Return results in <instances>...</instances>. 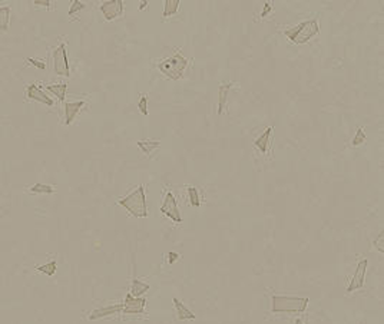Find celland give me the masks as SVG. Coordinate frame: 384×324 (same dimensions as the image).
I'll list each match as a JSON object with an SVG mask.
<instances>
[{"mask_svg": "<svg viewBox=\"0 0 384 324\" xmlns=\"http://www.w3.org/2000/svg\"><path fill=\"white\" fill-rule=\"evenodd\" d=\"M160 212L168 218H171L172 221L176 222V224L182 222V216L181 212H180V208H178V204H176V198L171 191H168L165 195V200L160 206Z\"/></svg>", "mask_w": 384, "mask_h": 324, "instance_id": "6", "label": "cell"}, {"mask_svg": "<svg viewBox=\"0 0 384 324\" xmlns=\"http://www.w3.org/2000/svg\"><path fill=\"white\" fill-rule=\"evenodd\" d=\"M29 191L33 192V194H52L54 190V186H50V185L34 184L33 186L29 188Z\"/></svg>", "mask_w": 384, "mask_h": 324, "instance_id": "21", "label": "cell"}, {"mask_svg": "<svg viewBox=\"0 0 384 324\" xmlns=\"http://www.w3.org/2000/svg\"><path fill=\"white\" fill-rule=\"evenodd\" d=\"M100 12L106 20H114L124 13V3L120 0H108L100 4Z\"/></svg>", "mask_w": 384, "mask_h": 324, "instance_id": "8", "label": "cell"}, {"mask_svg": "<svg viewBox=\"0 0 384 324\" xmlns=\"http://www.w3.org/2000/svg\"><path fill=\"white\" fill-rule=\"evenodd\" d=\"M138 146L145 155H152L156 150L160 148V140H139Z\"/></svg>", "mask_w": 384, "mask_h": 324, "instance_id": "16", "label": "cell"}, {"mask_svg": "<svg viewBox=\"0 0 384 324\" xmlns=\"http://www.w3.org/2000/svg\"><path fill=\"white\" fill-rule=\"evenodd\" d=\"M294 324H304V323H302V320H301V318H297V320L294 322Z\"/></svg>", "mask_w": 384, "mask_h": 324, "instance_id": "33", "label": "cell"}, {"mask_svg": "<svg viewBox=\"0 0 384 324\" xmlns=\"http://www.w3.org/2000/svg\"><path fill=\"white\" fill-rule=\"evenodd\" d=\"M367 267H368V261L367 260H362L358 264H357V268L354 271V276H352V281L347 287V292H352L356 290H360L364 286V278H366V271H367Z\"/></svg>", "mask_w": 384, "mask_h": 324, "instance_id": "7", "label": "cell"}, {"mask_svg": "<svg viewBox=\"0 0 384 324\" xmlns=\"http://www.w3.org/2000/svg\"><path fill=\"white\" fill-rule=\"evenodd\" d=\"M272 130H274V128L270 126V128H267V130H264V134H262L261 136H258V138L254 140V145L261 151V154H267L268 152V145H270V138H271Z\"/></svg>", "mask_w": 384, "mask_h": 324, "instance_id": "14", "label": "cell"}, {"mask_svg": "<svg viewBox=\"0 0 384 324\" xmlns=\"http://www.w3.org/2000/svg\"><path fill=\"white\" fill-rule=\"evenodd\" d=\"M178 257H180V256H178L176 252H170V254H168V262H170V264H174V262L178 260Z\"/></svg>", "mask_w": 384, "mask_h": 324, "instance_id": "31", "label": "cell"}, {"mask_svg": "<svg viewBox=\"0 0 384 324\" xmlns=\"http://www.w3.org/2000/svg\"><path fill=\"white\" fill-rule=\"evenodd\" d=\"M364 140H366V132H364L363 128H360V130H357V132H356V136L352 138V146H358V145L364 144Z\"/></svg>", "mask_w": 384, "mask_h": 324, "instance_id": "24", "label": "cell"}, {"mask_svg": "<svg viewBox=\"0 0 384 324\" xmlns=\"http://www.w3.org/2000/svg\"><path fill=\"white\" fill-rule=\"evenodd\" d=\"M271 9H272V3H271V2L266 3L264 10H262V13H261V18H266V16H268V13L271 12Z\"/></svg>", "mask_w": 384, "mask_h": 324, "instance_id": "29", "label": "cell"}, {"mask_svg": "<svg viewBox=\"0 0 384 324\" xmlns=\"http://www.w3.org/2000/svg\"><path fill=\"white\" fill-rule=\"evenodd\" d=\"M383 244H384V232L382 231V232L377 236V238H376V240L373 241V246H374V248L377 250L378 252H382V254H383L384 252Z\"/></svg>", "mask_w": 384, "mask_h": 324, "instance_id": "25", "label": "cell"}, {"mask_svg": "<svg viewBox=\"0 0 384 324\" xmlns=\"http://www.w3.org/2000/svg\"><path fill=\"white\" fill-rule=\"evenodd\" d=\"M122 310H124V302L122 304H112V306H108V307H102V308H98L95 312H92V314L89 316V320H98V318H104V317L112 316V314L122 313Z\"/></svg>", "mask_w": 384, "mask_h": 324, "instance_id": "12", "label": "cell"}, {"mask_svg": "<svg viewBox=\"0 0 384 324\" xmlns=\"http://www.w3.org/2000/svg\"><path fill=\"white\" fill-rule=\"evenodd\" d=\"M232 85H234V84L230 82V84H224V85L220 86V90H218V94H220V99H218V114H220V115L224 114L225 106H226V100H228V94H230Z\"/></svg>", "mask_w": 384, "mask_h": 324, "instance_id": "15", "label": "cell"}, {"mask_svg": "<svg viewBox=\"0 0 384 324\" xmlns=\"http://www.w3.org/2000/svg\"><path fill=\"white\" fill-rule=\"evenodd\" d=\"M138 108L142 115H145V116L148 115V98L145 96V95H144V96H140V99H139Z\"/></svg>", "mask_w": 384, "mask_h": 324, "instance_id": "26", "label": "cell"}, {"mask_svg": "<svg viewBox=\"0 0 384 324\" xmlns=\"http://www.w3.org/2000/svg\"><path fill=\"white\" fill-rule=\"evenodd\" d=\"M54 69L56 75L64 76V78L70 76V68H69V62H68L66 46L64 44H59L54 50Z\"/></svg>", "mask_w": 384, "mask_h": 324, "instance_id": "5", "label": "cell"}, {"mask_svg": "<svg viewBox=\"0 0 384 324\" xmlns=\"http://www.w3.org/2000/svg\"><path fill=\"white\" fill-rule=\"evenodd\" d=\"M119 206L126 208L130 214L136 218H146L148 216V208H146V198H145V188L144 185H139L138 188L129 194L128 196L118 201Z\"/></svg>", "mask_w": 384, "mask_h": 324, "instance_id": "3", "label": "cell"}, {"mask_svg": "<svg viewBox=\"0 0 384 324\" xmlns=\"http://www.w3.org/2000/svg\"><path fill=\"white\" fill-rule=\"evenodd\" d=\"M307 297H294V296H272L271 298V312L272 313H304L308 306Z\"/></svg>", "mask_w": 384, "mask_h": 324, "instance_id": "1", "label": "cell"}, {"mask_svg": "<svg viewBox=\"0 0 384 324\" xmlns=\"http://www.w3.org/2000/svg\"><path fill=\"white\" fill-rule=\"evenodd\" d=\"M146 4H148V2H142L140 6H139V10H144V9L146 8Z\"/></svg>", "mask_w": 384, "mask_h": 324, "instance_id": "32", "label": "cell"}, {"mask_svg": "<svg viewBox=\"0 0 384 324\" xmlns=\"http://www.w3.org/2000/svg\"><path fill=\"white\" fill-rule=\"evenodd\" d=\"M172 302H174V306H175L176 316H178L180 320H195V318H196V316L192 313L191 310H190L185 304H182L178 298H174Z\"/></svg>", "mask_w": 384, "mask_h": 324, "instance_id": "13", "label": "cell"}, {"mask_svg": "<svg viewBox=\"0 0 384 324\" xmlns=\"http://www.w3.org/2000/svg\"><path fill=\"white\" fill-rule=\"evenodd\" d=\"M33 4H36V6H43V8H50V2H48V0H34L33 2Z\"/></svg>", "mask_w": 384, "mask_h": 324, "instance_id": "30", "label": "cell"}, {"mask_svg": "<svg viewBox=\"0 0 384 324\" xmlns=\"http://www.w3.org/2000/svg\"><path fill=\"white\" fill-rule=\"evenodd\" d=\"M150 290V284L144 282L140 280H134L132 281V286H130V296L132 297H140L142 294Z\"/></svg>", "mask_w": 384, "mask_h": 324, "instance_id": "18", "label": "cell"}, {"mask_svg": "<svg viewBox=\"0 0 384 324\" xmlns=\"http://www.w3.org/2000/svg\"><path fill=\"white\" fill-rule=\"evenodd\" d=\"M146 306V300L142 297H132L130 294H128L125 297V302H124V314H142L145 310Z\"/></svg>", "mask_w": 384, "mask_h": 324, "instance_id": "9", "label": "cell"}, {"mask_svg": "<svg viewBox=\"0 0 384 324\" xmlns=\"http://www.w3.org/2000/svg\"><path fill=\"white\" fill-rule=\"evenodd\" d=\"M85 106V100H78V102H66L64 104V124L70 125L79 114V110Z\"/></svg>", "mask_w": 384, "mask_h": 324, "instance_id": "11", "label": "cell"}, {"mask_svg": "<svg viewBox=\"0 0 384 324\" xmlns=\"http://www.w3.org/2000/svg\"><path fill=\"white\" fill-rule=\"evenodd\" d=\"M82 9H85V4L82 3V2H79V0H75L74 3H72V6H70V9H69V16H72V14H75L76 12L82 10Z\"/></svg>", "mask_w": 384, "mask_h": 324, "instance_id": "27", "label": "cell"}, {"mask_svg": "<svg viewBox=\"0 0 384 324\" xmlns=\"http://www.w3.org/2000/svg\"><path fill=\"white\" fill-rule=\"evenodd\" d=\"M38 271L43 272V274H48V276H54L56 272V261H50L48 264H43L40 267H38Z\"/></svg>", "mask_w": 384, "mask_h": 324, "instance_id": "23", "label": "cell"}, {"mask_svg": "<svg viewBox=\"0 0 384 324\" xmlns=\"http://www.w3.org/2000/svg\"><path fill=\"white\" fill-rule=\"evenodd\" d=\"M180 0H165L164 2V12H162V18L166 19L170 16H174L176 12H178V8H180Z\"/></svg>", "mask_w": 384, "mask_h": 324, "instance_id": "17", "label": "cell"}, {"mask_svg": "<svg viewBox=\"0 0 384 324\" xmlns=\"http://www.w3.org/2000/svg\"><path fill=\"white\" fill-rule=\"evenodd\" d=\"M188 195H190V201H191V206L198 208L201 206V201H200V192L195 186H188Z\"/></svg>", "mask_w": 384, "mask_h": 324, "instance_id": "22", "label": "cell"}, {"mask_svg": "<svg viewBox=\"0 0 384 324\" xmlns=\"http://www.w3.org/2000/svg\"><path fill=\"white\" fill-rule=\"evenodd\" d=\"M66 88H68L66 84H54V85H48L46 89H48L50 94H54V96L58 98L60 102H64V95H66Z\"/></svg>", "mask_w": 384, "mask_h": 324, "instance_id": "19", "label": "cell"}, {"mask_svg": "<svg viewBox=\"0 0 384 324\" xmlns=\"http://www.w3.org/2000/svg\"><path fill=\"white\" fill-rule=\"evenodd\" d=\"M26 96L29 98V99H32V100L42 102V104L48 105V106H52V105H54V100L48 96L36 84H30V85L28 86V89H26Z\"/></svg>", "mask_w": 384, "mask_h": 324, "instance_id": "10", "label": "cell"}, {"mask_svg": "<svg viewBox=\"0 0 384 324\" xmlns=\"http://www.w3.org/2000/svg\"><path fill=\"white\" fill-rule=\"evenodd\" d=\"M318 32H320L318 22L316 19H312V20L301 22L297 26H294V28L286 29L284 34L287 36L292 44H304L310 42L314 36H317Z\"/></svg>", "mask_w": 384, "mask_h": 324, "instance_id": "2", "label": "cell"}, {"mask_svg": "<svg viewBox=\"0 0 384 324\" xmlns=\"http://www.w3.org/2000/svg\"><path fill=\"white\" fill-rule=\"evenodd\" d=\"M9 22H10V8L3 6L0 8V30L6 32L9 29Z\"/></svg>", "mask_w": 384, "mask_h": 324, "instance_id": "20", "label": "cell"}, {"mask_svg": "<svg viewBox=\"0 0 384 324\" xmlns=\"http://www.w3.org/2000/svg\"><path fill=\"white\" fill-rule=\"evenodd\" d=\"M28 62H29L30 65L36 66V68H39V69H42V70H43V69H46V66H44V64H42L40 60H34V59H32V58H29V59H28Z\"/></svg>", "mask_w": 384, "mask_h": 324, "instance_id": "28", "label": "cell"}, {"mask_svg": "<svg viewBox=\"0 0 384 324\" xmlns=\"http://www.w3.org/2000/svg\"><path fill=\"white\" fill-rule=\"evenodd\" d=\"M186 66H188V60L181 54H175L171 58L160 62L158 64V69L166 78L174 79V80H178L184 75V70L186 69Z\"/></svg>", "mask_w": 384, "mask_h": 324, "instance_id": "4", "label": "cell"}]
</instances>
